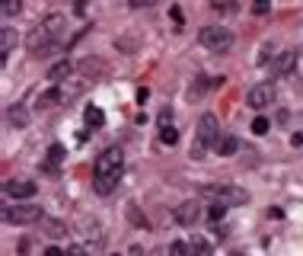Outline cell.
Listing matches in <instances>:
<instances>
[{"label":"cell","instance_id":"34","mask_svg":"<svg viewBox=\"0 0 303 256\" xmlns=\"http://www.w3.org/2000/svg\"><path fill=\"white\" fill-rule=\"evenodd\" d=\"M147 96H150V90H147V86H141V90H137V102H147Z\"/></svg>","mask_w":303,"mask_h":256},{"label":"cell","instance_id":"11","mask_svg":"<svg viewBox=\"0 0 303 256\" xmlns=\"http://www.w3.org/2000/svg\"><path fill=\"white\" fill-rule=\"evenodd\" d=\"M61 100H67V93H64V86H61V84H54L51 90H45V93H38V109L58 106Z\"/></svg>","mask_w":303,"mask_h":256},{"label":"cell","instance_id":"35","mask_svg":"<svg viewBox=\"0 0 303 256\" xmlns=\"http://www.w3.org/2000/svg\"><path fill=\"white\" fill-rule=\"evenodd\" d=\"M290 144H294V148H300V144H303V132H297V135H290Z\"/></svg>","mask_w":303,"mask_h":256},{"label":"cell","instance_id":"18","mask_svg":"<svg viewBox=\"0 0 303 256\" xmlns=\"http://www.w3.org/2000/svg\"><path fill=\"white\" fill-rule=\"evenodd\" d=\"M80 70H83L86 77H99V74H106V61H99V58H83V61H80Z\"/></svg>","mask_w":303,"mask_h":256},{"label":"cell","instance_id":"5","mask_svg":"<svg viewBox=\"0 0 303 256\" xmlns=\"http://www.w3.org/2000/svg\"><path fill=\"white\" fill-rule=\"evenodd\" d=\"M201 195H207V199H214V202L220 205H246L249 202V192L239 186H230V183H220V186H201Z\"/></svg>","mask_w":303,"mask_h":256},{"label":"cell","instance_id":"27","mask_svg":"<svg viewBox=\"0 0 303 256\" xmlns=\"http://www.w3.org/2000/svg\"><path fill=\"white\" fill-rule=\"evenodd\" d=\"M268 128H271V122H268V119H265V116H258V119H255V122H252V132H255V135H265V132H268Z\"/></svg>","mask_w":303,"mask_h":256},{"label":"cell","instance_id":"28","mask_svg":"<svg viewBox=\"0 0 303 256\" xmlns=\"http://www.w3.org/2000/svg\"><path fill=\"white\" fill-rule=\"evenodd\" d=\"M268 10H271V0H255L252 3V13H258V16H265Z\"/></svg>","mask_w":303,"mask_h":256},{"label":"cell","instance_id":"9","mask_svg":"<svg viewBox=\"0 0 303 256\" xmlns=\"http://www.w3.org/2000/svg\"><path fill=\"white\" fill-rule=\"evenodd\" d=\"M297 58H300L297 51H281L271 61V74L274 77H290V74L297 70Z\"/></svg>","mask_w":303,"mask_h":256},{"label":"cell","instance_id":"26","mask_svg":"<svg viewBox=\"0 0 303 256\" xmlns=\"http://www.w3.org/2000/svg\"><path fill=\"white\" fill-rule=\"evenodd\" d=\"M271 58H278V54H274V45H271V42H265V45H262V54H258V64H268Z\"/></svg>","mask_w":303,"mask_h":256},{"label":"cell","instance_id":"16","mask_svg":"<svg viewBox=\"0 0 303 256\" xmlns=\"http://www.w3.org/2000/svg\"><path fill=\"white\" fill-rule=\"evenodd\" d=\"M13 45H16V32L10 29V26H3V35H0V61H7L10 58Z\"/></svg>","mask_w":303,"mask_h":256},{"label":"cell","instance_id":"22","mask_svg":"<svg viewBox=\"0 0 303 256\" xmlns=\"http://www.w3.org/2000/svg\"><path fill=\"white\" fill-rule=\"evenodd\" d=\"M159 141H163V144H175V141H179V132H175L173 125H166V128H159Z\"/></svg>","mask_w":303,"mask_h":256},{"label":"cell","instance_id":"7","mask_svg":"<svg viewBox=\"0 0 303 256\" xmlns=\"http://www.w3.org/2000/svg\"><path fill=\"white\" fill-rule=\"evenodd\" d=\"M274 96H278V93H274L271 84H255L249 93H246V102H249L252 109H265V106H271V102H274Z\"/></svg>","mask_w":303,"mask_h":256},{"label":"cell","instance_id":"36","mask_svg":"<svg viewBox=\"0 0 303 256\" xmlns=\"http://www.w3.org/2000/svg\"><path fill=\"white\" fill-rule=\"evenodd\" d=\"M236 256H242V253H236Z\"/></svg>","mask_w":303,"mask_h":256},{"label":"cell","instance_id":"15","mask_svg":"<svg viewBox=\"0 0 303 256\" xmlns=\"http://www.w3.org/2000/svg\"><path fill=\"white\" fill-rule=\"evenodd\" d=\"M83 122L90 125V128H102V125H106V112H102L99 106H86L83 109Z\"/></svg>","mask_w":303,"mask_h":256},{"label":"cell","instance_id":"21","mask_svg":"<svg viewBox=\"0 0 303 256\" xmlns=\"http://www.w3.org/2000/svg\"><path fill=\"white\" fill-rule=\"evenodd\" d=\"M19 10H23V0H3V16H7V19L19 16Z\"/></svg>","mask_w":303,"mask_h":256},{"label":"cell","instance_id":"2","mask_svg":"<svg viewBox=\"0 0 303 256\" xmlns=\"http://www.w3.org/2000/svg\"><path fill=\"white\" fill-rule=\"evenodd\" d=\"M64 26H67V19L61 13H51L45 16L42 23L35 26V29L29 32V51L35 54V58H42V54H48L54 48V42L61 39V32H64Z\"/></svg>","mask_w":303,"mask_h":256},{"label":"cell","instance_id":"13","mask_svg":"<svg viewBox=\"0 0 303 256\" xmlns=\"http://www.w3.org/2000/svg\"><path fill=\"white\" fill-rule=\"evenodd\" d=\"M214 148H217L220 157H230V154H236V151H239V138H233V135H220Z\"/></svg>","mask_w":303,"mask_h":256},{"label":"cell","instance_id":"19","mask_svg":"<svg viewBox=\"0 0 303 256\" xmlns=\"http://www.w3.org/2000/svg\"><path fill=\"white\" fill-rule=\"evenodd\" d=\"M7 119H10V125H16V128H26V125H29V109L26 106H13L7 112Z\"/></svg>","mask_w":303,"mask_h":256},{"label":"cell","instance_id":"6","mask_svg":"<svg viewBox=\"0 0 303 256\" xmlns=\"http://www.w3.org/2000/svg\"><path fill=\"white\" fill-rule=\"evenodd\" d=\"M3 218L10 224H35L42 221V205H13V208H3Z\"/></svg>","mask_w":303,"mask_h":256},{"label":"cell","instance_id":"3","mask_svg":"<svg viewBox=\"0 0 303 256\" xmlns=\"http://www.w3.org/2000/svg\"><path fill=\"white\" fill-rule=\"evenodd\" d=\"M220 138V128H217V116L214 112H205L198 119V132H195V144H191V157L201 160L207 154V148H214Z\"/></svg>","mask_w":303,"mask_h":256},{"label":"cell","instance_id":"20","mask_svg":"<svg viewBox=\"0 0 303 256\" xmlns=\"http://www.w3.org/2000/svg\"><path fill=\"white\" fill-rule=\"evenodd\" d=\"M211 10H217V13H236L239 0H211Z\"/></svg>","mask_w":303,"mask_h":256},{"label":"cell","instance_id":"14","mask_svg":"<svg viewBox=\"0 0 303 256\" xmlns=\"http://www.w3.org/2000/svg\"><path fill=\"white\" fill-rule=\"evenodd\" d=\"M42 227H45V234H48V237H54V240L67 237V224H64V221H54V218H42Z\"/></svg>","mask_w":303,"mask_h":256},{"label":"cell","instance_id":"17","mask_svg":"<svg viewBox=\"0 0 303 256\" xmlns=\"http://www.w3.org/2000/svg\"><path fill=\"white\" fill-rule=\"evenodd\" d=\"M70 74H74V64H70V61H58V64H51V70H48V80L61 84V80L70 77Z\"/></svg>","mask_w":303,"mask_h":256},{"label":"cell","instance_id":"1","mask_svg":"<svg viewBox=\"0 0 303 256\" xmlns=\"http://www.w3.org/2000/svg\"><path fill=\"white\" fill-rule=\"evenodd\" d=\"M121 170H125L121 148H106L96 157V167H93V189L99 195H112L115 186H118V179H121Z\"/></svg>","mask_w":303,"mask_h":256},{"label":"cell","instance_id":"4","mask_svg":"<svg viewBox=\"0 0 303 256\" xmlns=\"http://www.w3.org/2000/svg\"><path fill=\"white\" fill-rule=\"evenodd\" d=\"M198 42H201L207 51L223 54V51L233 48V32H230L227 26H205V29L198 32Z\"/></svg>","mask_w":303,"mask_h":256},{"label":"cell","instance_id":"33","mask_svg":"<svg viewBox=\"0 0 303 256\" xmlns=\"http://www.w3.org/2000/svg\"><path fill=\"white\" fill-rule=\"evenodd\" d=\"M67 256H86V247H70Z\"/></svg>","mask_w":303,"mask_h":256},{"label":"cell","instance_id":"23","mask_svg":"<svg viewBox=\"0 0 303 256\" xmlns=\"http://www.w3.org/2000/svg\"><path fill=\"white\" fill-rule=\"evenodd\" d=\"M189 253H191L189 243H182V240H173V243H169V256H189Z\"/></svg>","mask_w":303,"mask_h":256},{"label":"cell","instance_id":"30","mask_svg":"<svg viewBox=\"0 0 303 256\" xmlns=\"http://www.w3.org/2000/svg\"><path fill=\"white\" fill-rule=\"evenodd\" d=\"M153 3H159V0H131V7L141 10V7H153Z\"/></svg>","mask_w":303,"mask_h":256},{"label":"cell","instance_id":"31","mask_svg":"<svg viewBox=\"0 0 303 256\" xmlns=\"http://www.w3.org/2000/svg\"><path fill=\"white\" fill-rule=\"evenodd\" d=\"M173 19H175V29H182V10L173 7Z\"/></svg>","mask_w":303,"mask_h":256},{"label":"cell","instance_id":"24","mask_svg":"<svg viewBox=\"0 0 303 256\" xmlns=\"http://www.w3.org/2000/svg\"><path fill=\"white\" fill-rule=\"evenodd\" d=\"M223 215H227V205H220V202H214L211 211H207V218H211L214 224H217V221H223Z\"/></svg>","mask_w":303,"mask_h":256},{"label":"cell","instance_id":"32","mask_svg":"<svg viewBox=\"0 0 303 256\" xmlns=\"http://www.w3.org/2000/svg\"><path fill=\"white\" fill-rule=\"evenodd\" d=\"M42 256H67V253H64V250H58V247H48Z\"/></svg>","mask_w":303,"mask_h":256},{"label":"cell","instance_id":"29","mask_svg":"<svg viewBox=\"0 0 303 256\" xmlns=\"http://www.w3.org/2000/svg\"><path fill=\"white\" fill-rule=\"evenodd\" d=\"M173 125V109H159V128Z\"/></svg>","mask_w":303,"mask_h":256},{"label":"cell","instance_id":"8","mask_svg":"<svg viewBox=\"0 0 303 256\" xmlns=\"http://www.w3.org/2000/svg\"><path fill=\"white\" fill-rule=\"evenodd\" d=\"M3 192H7L10 199H32V195L38 192V186L32 179H7V183H3Z\"/></svg>","mask_w":303,"mask_h":256},{"label":"cell","instance_id":"25","mask_svg":"<svg viewBox=\"0 0 303 256\" xmlns=\"http://www.w3.org/2000/svg\"><path fill=\"white\" fill-rule=\"evenodd\" d=\"M189 247H191V256H207V240H201V237H195Z\"/></svg>","mask_w":303,"mask_h":256},{"label":"cell","instance_id":"10","mask_svg":"<svg viewBox=\"0 0 303 256\" xmlns=\"http://www.w3.org/2000/svg\"><path fill=\"white\" fill-rule=\"evenodd\" d=\"M173 218L179 221L182 227H195V224H198V218H201V208H198L195 202H182V205H175Z\"/></svg>","mask_w":303,"mask_h":256},{"label":"cell","instance_id":"12","mask_svg":"<svg viewBox=\"0 0 303 256\" xmlns=\"http://www.w3.org/2000/svg\"><path fill=\"white\" fill-rule=\"evenodd\" d=\"M64 144H51L48 148V160H45V173H51V176H58V167H61V160H64Z\"/></svg>","mask_w":303,"mask_h":256}]
</instances>
